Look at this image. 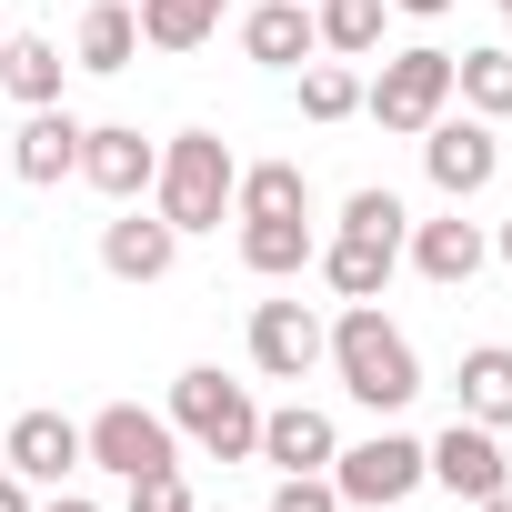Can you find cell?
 Returning a JSON list of instances; mask_svg holds the SVG:
<instances>
[{
	"mask_svg": "<svg viewBox=\"0 0 512 512\" xmlns=\"http://www.w3.org/2000/svg\"><path fill=\"white\" fill-rule=\"evenodd\" d=\"M382 11L392 0H312V31H322L332 61H372L382 51Z\"/></svg>",
	"mask_w": 512,
	"mask_h": 512,
	"instance_id": "cell-25",
	"label": "cell"
},
{
	"mask_svg": "<svg viewBox=\"0 0 512 512\" xmlns=\"http://www.w3.org/2000/svg\"><path fill=\"white\" fill-rule=\"evenodd\" d=\"M272 512H342V492H332V472H282Z\"/></svg>",
	"mask_w": 512,
	"mask_h": 512,
	"instance_id": "cell-28",
	"label": "cell"
},
{
	"mask_svg": "<svg viewBox=\"0 0 512 512\" xmlns=\"http://www.w3.org/2000/svg\"><path fill=\"white\" fill-rule=\"evenodd\" d=\"M452 392H462V422L512 432V352H502V342H472L462 372H452Z\"/></svg>",
	"mask_w": 512,
	"mask_h": 512,
	"instance_id": "cell-21",
	"label": "cell"
},
{
	"mask_svg": "<svg viewBox=\"0 0 512 512\" xmlns=\"http://www.w3.org/2000/svg\"><path fill=\"white\" fill-rule=\"evenodd\" d=\"M352 111H362V71L332 61V51H312V61H302V121L332 131V121H352Z\"/></svg>",
	"mask_w": 512,
	"mask_h": 512,
	"instance_id": "cell-26",
	"label": "cell"
},
{
	"mask_svg": "<svg viewBox=\"0 0 512 512\" xmlns=\"http://www.w3.org/2000/svg\"><path fill=\"white\" fill-rule=\"evenodd\" d=\"M131 512H201V502H191V482H181V462H171V472H141V482H131Z\"/></svg>",
	"mask_w": 512,
	"mask_h": 512,
	"instance_id": "cell-29",
	"label": "cell"
},
{
	"mask_svg": "<svg viewBox=\"0 0 512 512\" xmlns=\"http://www.w3.org/2000/svg\"><path fill=\"white\" fill-rule=\"evenodd\" d=\"M312 51H322L312 0H251V11H241V61H262V71H302Z\"/></svg>",
	"mask_w": 512,
	"mask_h": 512,
	"instance_id": "cell-14",
	"label": "cell"
},
{
	"mask_svg": "<svg viewBox=\"0 0 512 512\" xmlns=\"http://www.w3.org/2000/svg\"><path fill=\"white\" fill-rule=\"evenodd\" d=\"M0 41H11V11H0Z\"/></svg>",
	"mask_w": 512,
	"mask_h": 512,
	"instance_id": "cell-36",
	"label": "cell"
},
{
	"mask_svg": "<svg viewBox=\"0 0 512 512\" xmlns=\"http://www.w3.org/2000/svg\"><path fill=\"white\" fill-rule=\"evenodd\" d=\"M151 171H161V141H141L131 121H81V171L71 181H91L101 201H141Z\"/></svg>",
	"mask_w": 512,
	"mask_h": 512,
	"instance_id": "cell-10",
	"label": "cell"
},
{
	"mask_svg": "<svg viewBox=\"0 0 512 512\" xmlns=\"http://www.w3.org/2000/svg\"><path fill=\"white\" fill-rule=\"evenodd\" d=\"M342 231H372V241H412V211H402L392 191H372V181H362V191L342 201Z\"/></svg>",
	"mask_w": 512,
	"mask_h": 512,
	"instance_id": "cell-27",
	"label": "cell"
},
{
	"mask_svg": "<svg viewBox=\"0 0 512 512\" xmlns=\"http://www.w3.org/2000/svg\"><path fill=\"white\" fill-rule=\"evenodd\" d=\"M0 462H11L21 482H51V492H61V482L81 472V422H71V412H21L11 432H0Z\"/></svg>",
	"mask_w": 512,
	"mask_h": 512,
	"instance_id": "cell-13",
	"label": "cell"
},
{
	"mask_svg": "<svg viewBox=\"0 0 512 512\" xmlns=\"http://www.w3.org/2000/svg\"><path fill=\"white\" fill-rule=\"evenodd\" d=\"M292 211H312L302 161H251V171L231 181V221H292Z\"/></svg>",
	"mask_w": 512,
	"mask_h": 512,
	"instance_id": "cell-22",
	"label": "cell"
},
{
	"mask_svg": "<svg viewBox=\"0 0 512 512\" xmlns=\"http://www.w3.org/2000/svg\"><path fill=\"white\" fill-rule=\"evenodd\" d=\"M11 171L31 181V191H61L71 171H81V121L51 101V111H31L21 131H11Z\"/></svg>",
	"mask_w": 512,
	"mask_h": 512,
	"instance_id": "cell-16",
	"label": "cell"
},
{
	"mask_svg": "<svg viewBox=\"0 0 512 512\" xmlns=\"http://www.w3.org/2000/svg\"><path fill=\"white\" fill-rule=\"evenodd\" d=\"M422 482H442L452 502H482V492H502V482H512V462H502V432L452 412V432H432V442H422Z\"/></svg>",
	"mask_w": 512,
	"mask_h": 512,
	"instance_id": "cell-8",
	"label": "cell"
},
{
	"mask_svg": "<svg viewBox=\"0 0 512 512\" xmlns=\"http://www.w3.org/2000/svg\"><path fill=\"white\" fill-rule=\"evenodd\" d=\"M221 11H231V0H141L131 21H141L151 51H201V41L221 31Z\"/></svg>",
	"mask_w": 512,
	"mask_h": 512,
	"instance_id": "cell-24",
	"label": "cell"
},
{
	"mask_svg": "<svg viewBox=\"0 0 512 512\" xmlns=\"http://www.w3.org/2000/svg\"><path fill=\"white\" fill-rule=\"evenodd\" d=\"M322 362L342 372V392L362 402V412H412V392H422V352L402 342V322H382V302H342V322H332V342H322Z\"/></svg>",
	"mask_w": 512,
	"mask_h": 512,
	"instance_id": "cell-1",
	"label": "cell"
},
{
	"mask_svg": "<svg viewBox=\"0 0 512 512\" xmlns=\"http://www.w3.org/2000/svg\"><path fill=\"white\" fill-rule=\"evenodd\" d=\"M492 251H502V262H512V211H502V231H492Z\"/></svg>",
	"mask_w": 512,
	"mask_h": 512,
	"instance_id": "cell-34",
	"label": "cell"
},
{
	"mask_svg": "<svg viewBox=\"0 0 512 512\" xmlns=\"http://www.w3.org/2000/svg\"><path fill=\"white\" fill-rule=\"evenodd\" d=\"M322 342H332V322L312 302H251V372L302 382V372H322Z\"/></svg>",
	"mask_w": 512,
	"mask_h": 512,
	"instance_id": "cell-9",
	"label": "cell"
},
{
	"mask_svg": "<svg viewBox=\"0 0 512 512\" xmlns=\"http://www.w3.org/2000/svg\"><path fill=\"white\" fill-rule=\"evenodd\" d=\"M472 512H512V482H502V492H482V502H472Z\"/></svg>",
	"mask_w": 512,
	"mask_h": 512,
	"instance_id": "cell-33",
	"label": "cell"
},
{
	"mask_svg": "<svg viewBox=\"0 0 512 512\" xmlns=\"http://www.w3.org/2000/svg\"><path fill=\"white\" fill-rule=\"evenodd\" d=\"M171 432H191L211 462H251V442H262V402H251V382H231L221 362H191L171 382Z\"/></svg>",
	"mask_w": 512,
	"mask_h": 512,
	"instance_id": "cell-3",
	"label": "cell"
},
{
	"mask_svg": "<svg viewBox=\"0 0 512 512\" xmlns=\"http://www.w3.org/2000/svg\"><path fill=\"white\" fill-rule=\"evenodd\" d=\"M171 262H181V231L161 211L121 201V221H101V272L111 282H171Z\"/></svg>",
	"mask_w": 512,
	"mask_h": 512,
	"instance_id": "cell-12",
	"label": "cell"
},
{
	"mask_svg": "<svg viewBox=\"0 0 512 512\" xmlns=\"http://www.w3.org/2000/svg\"><path fill=\"white\" fill-rule=\"evenodd\" d=\"M492 11H502V31H512V0H492Z\"/></svg>",
	"mask_w": 512,
	"mask_h": 512,
	"instance_id": "cell-35",
	"label": "cell"
},
{
	"mask_svg": "<svg viewBox=\"0 0 512 512\" xmlns=\"http://www.w3.org/2000/svg\"><path fill=\"white\" fill-rule=\"evenodd\" d=\"M332 452H342V432H332V412H312V402L262 412V442H251V462H272V472H332Z\"/></svg>",
	"mask_w": 512,
	"mask_h": 512,
	"instance_id": "cell-15",
	"label": "cell"
},
{
	"mask_svg": "<svg viewBox=\"0 0 512 512\" xmlns=\"http://www.w3.org/2000/svg\"><path fill=\"white\" fill-rule=\"evenodd\" d=\"M61 81H71L61 41H41V31H11V41H0V91H11L21 111H51V101H61Z\"/></svg>",
	"mask_w": 512,
	"mask_h": 512,
	"instance_id": "cell-18",
	"label": "cell"
},
{
	"mask_svg": "<svg viewBox=\"0 0 512 512\" xmlns=\"http://www.w3.org/2000/svg\"><path fill=\"white\" fill-rule=\"evenodd\" d=\"M452 101L482 111V121H512V51L482 41V51H452Z\"/></svg>",
	"mask_w": 512,
	"mask_h": 512,
	"instance_id": "cell-23",
	"label": "cell"
},
{
	"mask_svg": "<svg viewBox=\"0 0 512 512\" xmlns=\"http://www.w3.org/2000/svg\"><path fill=\"white\" fill-rule=\"evenodd\" d=\"M231 181H241V161H231V141L221 131H171L161 141V171H151V211L191 241V231H221L231 221Z\"/></svg>",
	"mask_w": 512,
	"mask_h": 512,
	"instance_id": "cell-2",
	"label": "cell"
},
{
	"mask_svg": "<svg viewBox=\"0 0 512 512\" xmlns=\"http://www.w3.org/2000/svg\"><path fill=\"white\" fill-rule=\"evenodd\" d=\"M402 262L422 272V282H442V292H462L482 262H492V231L482 221H462V201L442 211V221H412V241H402Z\"/></svg>",
	"mask_w": 512,
	"mask_h": 512,
	"instance_id": "cell-11",
	"label": "cell"
},
{
	"mask_svg": "<svg viewBox=\"0 0 512 512\" xmlns=\"http://www.w3.org/2000/svg\"><path fill=\"white\" fill-rule=\"evenodd\" d=\"M392 11H412V21H442V11H452V0H392Z\"/></svg>",
	"mask_w": 512,
	"mask_h": 512,
	"instance_id": "cell-32",
	"label": "cell"
},
{
	"mask_svg": "<svg viewBox=\"0 0 512 512\" xmlns=\"http://www.w3.org/2000/svg\"><path fill=\"white\" fill-rule=\"evenodd\" d=\"M362 111L392 131V141H422L442 111H452V51H432V41H412V51H392L372 81H362Z\"/></svg>",
	"mask_w": 512,
	"mask_h": 512,
	"instance_id": "cell-4",
	"label": "cell"
},
{
	"mask_svg": "<svg viewBox=\"0 0 512 512\" xmlns=\"http://www.w3.org/2000/svg\"><path fill=\"white\" fill-rule=\"evenodd\" d=\"M422 171H432L442 201H482V191L502 181V121H482V111H442V121L422 131Z\"/></svg>",
	"mask_w": 512,
	"mask_h": 512,
	"instance_id": "cell-6",
	"label": "cell"
},
{
	"mask_svg": "<svg viewBox=\"0 0 512 512\" xmlns=\"http://www.w3.org/2000/svg\"><path fill=\"white\" fill-rule=\"evenodd\" d=\"M0 512H31V482H21L11 462H0Z\"/></svg>",
	"mask_w": 512,
	"mask_h": 512,
	"instance_id": "cell-30",
	"label": "cell"
},
{
	"mask_svg": "<svg viewBox=\"0 0 512 512\" xmlns=\"http://www.w3.org/2000/svg\"><path fill=\"white\" fill-rule=\"evenodd\" d=\"M81 462L111 472V482H141V472H171V462H181V432H171V412L101 402V412L81 422Z\"/></svg>",
	"mask_w": 512,
	"mask_h": 512,
	"instance_id": "cell-5",
	"label": "cell"
},
{
	"mask_svg": "<svg viewBox=\"0 0 512 512\" xmlns=\"http://www.w3.org/2000/svg\"><path fill=\"white\" fill-rule=\"evenodd\" d=\"M141 61V21H131V0H91L81 11V31H71V71H131Z\"/></svg>",
	"mask_w": 512,
	"mask_h": 512,
	"instance_id": "cell-19",
	"label": "cell"
},
{
	"mask_svg": "<svg viewBox=\"0 0 512 512\" xmlns=\"http://www.w3.org/2000/svg\"><path fill=\"white\" fill-rule=\"evenodd\" d=\"M31 512H101V502H91V492H71V482H61V492H51V502H31Z\"/></svg>",
	"mask_w": 512,
	"mask_h": 512,
	"instance_id": "cell-31",
	"label": "cell"
},
{
	"mask_svg": "<svg viewBox=\"0 0 512 512\" xmlns=\"http://www.w3.org/2000/svg\"><path fill=\"white\" fill-rule=\"evenodd\" d=\"M312 262H322V282H332L342 302H382V282L402 272V241H372V231H332V241L312 251Z\"/></svg>",
	"mask_w": 512,
	"mask_h": 512,
	"instance_id": "cell-17",
	"label": "cell"
},
{
	"mask_svg": "<svg viewBox=\"0 0 512 512\" xmlns=\"http://www.w3.org/2000/svg\"><path fill=\"white\" fill-rule=\"evenodd\" d=\"M332 492H342V512H392V502H412V492H422V442H412V432L342 442V452H332Z\"/></svg>",
	"mask_w": 512,
	"mask_h": 512,
	"instance_id": "cell-7",
	"label": "cell"
},
{
	"mask_svg": "<svg viewBox=\"0 0 512 512\" xmlns=\"http://www.w3.org/2000/svg\"><path fill=\"white\" fill-rule=\"evenodd\" d=\"M312 251H322L312 211H292V221H241V272H262V282H292V272H312Z\"/></svg>",
	"mask_w": 512,
	"mask_h": 512,
	"instance_id": "cell-20",
	"label": "cell"
}]
</instances>
